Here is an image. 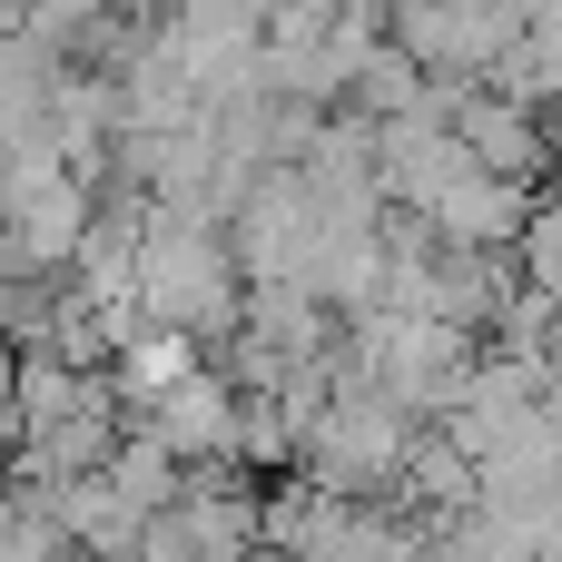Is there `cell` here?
Wrapping results in <instances>:
<instances>
[{
	"label": "cell",
	"instance_id": "cell-1",
	"mask_svg": "<svg viewBox=\"0 0 562 562\" xmlns=\"http://www.w3.org/2000/svg\"><path fill=\"white\" fill-rule=\"evenodd\" d=\"M227 247L207 237V227H158V237H138V306L158 316V326H217L227 316Z\"/></svg>",
	"mask_w": 562,
	"mask_h": 562
}]
</instances>
